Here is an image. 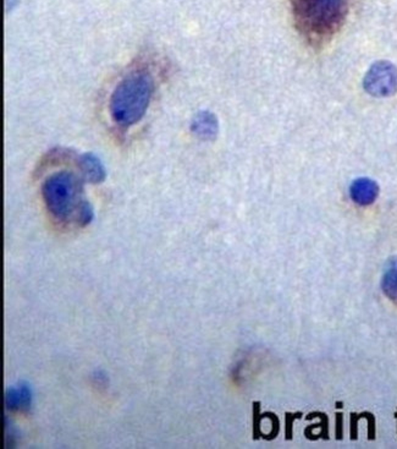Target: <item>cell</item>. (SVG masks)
<instances>
[{
    "instance_id": "6da1fadb",
    "label": "cell",
    "mask_w": 397,
    "mask_h": 449,
    "mask_svg": "<svg viewBox=\"0 0 397 449\" xmlns=\"http://www.w3.org/2000/svg\"><path fill=\"white\" fill-rule=\"evenodd\" d=\"M297 27L312 43H322L340 29L350 0H290Z\"/></svg>"
},
{
    "instance_id": "7a4b0ae2",
    "label": "cell",
    "mask_w": 397,
    "mask_h": 449,
    "mask_svg": "<svg viewBox=\"0 0 397 449\" xmlns=\"http://www.w3.org/2000/svg\"><path fill=\"white\" fill-rule=\"evenodd\" d=\"M153 90V77L147 70L127 75L110 98L109 107L114 121L124 129L138 123L146 114Z\"/></svg>"
},
{
    "instance_id": "3957f363",
    "label": "cell",
    "mask_w": 397,
    "mask_h": 449,
    "mask_svg": "<svg viewBox=\"0 0 397 449\" xmlns=\"http://www.w3.org/2000/svg\"><path fill=\"white\" fill-rule=\"evenodd\" d=\"M42 196L47 210L60 222L77 221L79 210L88 202L84 199L82 179L73 171H62L43 182Z\"/></svg>"
},
{
    "instance_id": "277c9868",
    "label": "cell",
    "mask_w": 397,
    "mask_h": 449,
    "mask_svg": "<svg viewBox=\"0 0 397 449\" xmlns=\"http://www.w3.org/2000/svg\"><path fill=\"white\" fill-rule=\"evenodd\" d=\"M364 90L370 96L390 97L397 92V68L390 62H376L364 76Z\"/></svg>"
},
{
    "instance_id": "5b68a950",
    "label": "cell",
    "mask_w": 397,
    "mask_h": 449,
    "mask_svg": "<svg viewBox=\"0 0 397 449\" xmlns=\"http://www.w3.org/2000/svg\"><path fill=\"white\" fill-rule=\"evenodd\" d=\"M32 405V391L27 382H18L5 391L6 409L27 413Z\"/></svg>"
},
{
    "instance_id": "8992f818",
    "label": "cell",
    "mask_w": 397,
    "mask_h": 449,
    "mask_svg": "<svg viewBox=\"0 0 397 449\" xmlns=\"http://www.w3.org/2000/svg\"><path fill=\"white\" fill-rule=\"evenodd\" d=\"M351 199L359 206H369L374 202L379 195L378 184L368 179V178H359L352 182L350 188Z\"/></svg>"
},
{
    "instance_id": "52a82bcc",
    "label": "cell",
    "mask_w": 397,
    "mask_h": 449,
    "mask_svg": "<svg viewBox=\"0 0 397 449\" xmlns=\"http://www.w3.org/2000/svg\"><path fill=\"white\" fill-rule=\"evenodd\" d=\"M79 168L82 173L84 180L98 184L105 179V169L102 162L98 160L94 154H82L79 157Z\"/></svg>"
},
{
    "instance_id": "ba28073f",
    "label": "cell",
    "mask_w": 397,
    "mask_h": 449,
    "mask_svg": "<svg viewBox=\"0 0 397 449\" xmlns=\"http://www.w3.org/2000/svg\"><path fill=\"white\" fill-rule=\"evenodd\" d=\"M191 129L197 136L203 140L214 138L218 134V120L216 115L209 112H201L193 119Z\"/></svg>"
},
{
    "instance_id": "9c48e42d",
    "label": "cell",
    "mask_w": 397,
    "mask_h": 449,
    "mask_svg": "<svg viewBox=\"0 0 397 449\" xmlns=\"http://www.w3.org/2000/svg\"><path fill=\"white\" fill-rule=\"evenodd\" d=\"M383 291L392 302L397 304V256H394L386 262L383 282Z\"/></svg>"
},
{
    "instance_id": "30bf717a",
    "label": "cell",
    "mask_w": 397,
    "mask_h": 449,
    "mask_svg": "<svg viewBox=\"0 0 397 449\" xmlns=\"http://www.w3.org/2000/svg\"><path fill=\"white\" fill-rule=\"evenodd\" d=\"M5 442L8 447L10 446L9 444L16 442V430L8 419H5Z\"/></svg>"
},
{
    "instance_id": "8fae6325",
    "label": "cell",
    "mask_w": 397,
    "mask_h": 449,
    "mask_svg": "<svg viewBox=\"0 0 397 449\" xmlns=\"http://www.w3.org/2000/svg\"><path fill=\"white\" fill-rule=\"evenodd\" d=\"M259 409H261V405H259V403L258 402H255V436H253V438L255 439H258V438L261 437V427H259V424H261V414H259Z\"/></svg>"
},
{
    "instance_id": "7c38bea8",
    "label": "cell",
    "mask_w": 397,
    "mask_h": 449,
    "mask_svg": "<svg viewBox=\"0 0 397 449\" xmlns=\"http://www.w3.org/2000/svg\"><path fill=\"white\" fill-rule=\"evenodd\" d=\"M336 420H337V428H336V433H337V435H336V438H337V439H341V438H342V414L337 413Z\"/></svg>"
},
{
    "instance_id": "4fadbf2b",
    "label": "cell",
    "mask_w": 397,
    "mask_h": 449,
    "mask_svg": "<svg viewBox=\"0 0 397 449\" xmlns=\"http://www.w3.org/2000/svg\"><path fill=\"white\" fill-rule=\"evenodd\" d=\"M395 416H396V417H397V413H396V415H395Z\"/></svg>"
}]
</instances>
